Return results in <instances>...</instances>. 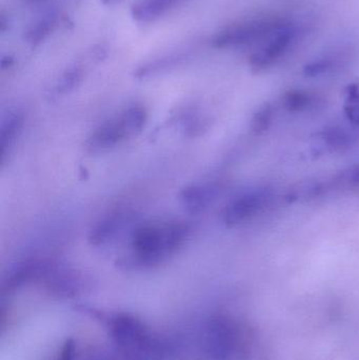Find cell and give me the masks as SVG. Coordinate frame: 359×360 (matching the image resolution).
Masks as SVG:
<instances>
[{"label":"cell","instance_id":"cell-1","mask_svg":"<svg viewBox=\"0 0 359 360\" xmlns=\"http://www.w3.org/2000/svg\"><path fill=\"white\" fill-rule=\"evenodd\" d=\"M86 312L105 328L118 360H175L183 351L181 340L159 333L133 313Z\"/></svg>","mask_w":359,"mask_h":360},{"label":"cell","instance_id":"cell-2","mask_svg":"<svg viewBox=\"0 0 359 360\" xmlns=\"http://www.w3.org/2000/svg\"><path fill=\"white\" fill-rule=\"evenodd\" d=\"M189 234V226L183 222L143 224L133 232L131 253L122 264L130 269L155 268L174 255Z\"/></svg>","mask_w":359,"mask_h":360},{"label":"cell","instance_id":"cell-3","mask_svg":"<svg viewBox=\"0 0 359 360\" xmlns=\"http://www.w3.org/2000/svg\"><path fill=\"white\" fill-rule=\"evenodd\" d=\"M240 332L233 319L212 315L194 332V350L204 360H229L240 347Z\"/></svg>","mask_w":359,"mask_h":360},{"label":"cell","instance_id":"cell-4","mask_svg":"<svg viewBox=\"0 0 359 360\" xmlns=\"http://www.w3.org/2000/svg\"><path fill=\"white\" fill-rule=\"evenodd\" d=\"M148 120L147 110L141 105H132L119 115L110 118L93 131L86 141L92 152L105 151L141 132Z\"/></svg>","mask_w":359,"mask_h":360},{"label":"cell","instance_id":"cell-5","mask_svg":"<svg viewBox=\"0 0 359 360\" xmlns=\"http://www.w3.org/2000/svg\"><path fill=\"white\" fill-rule=\"evenodd\" d=\"M287 21L286 19L278 17H259L240 21L219 31L213 37L212 44L219 49L237 48L257 44L263 41Z\"/></svg>","mask_w":359,"mask_h":360},{"label":"cell","instance_id":"cell-6","mask_svg":"<svg viewBox=\"0 0 359 360\" xmlns=\"http://www.w3.org/2000/svg\"><path fill=\"white\" fill-rule=\"evenodd\" d=\"M297 36L299 27L287 21L261 42L259 48L251 56V65L257 70L266 69L273 65L292 48Z\"/></svg>","mask_w":359,"mask_h":360},{"label":"cell","instance_id":"cell-7","mask_svg":"<svg viewBox=\"0 0 359 360\" xmlns=\"http://www.w3.org/2000/svg\"><path fill=\"white\" fill-rule=\"evenodd\" d=\"M263 203L261 193L248 192L235 197L223 209V224L230 228L244 224L261 211Z\"/></svg>","mask_w":359,"mask_h":360},{"label":"cell","instance_id":"cell-8","mask_svg":"<svg viewBox=\"0 0 359 360\" xmlns=\"http://www.w3.org/2000/svg\"><path fill=\"white\" fill-rule=\"evenodd\" d=\"M183 0H139L133 6L132 15L136 20L150 22L164 16Z\"/></svg>","mask_w":359,"mask_h":360},{"label":"cell","instance_id":"cell-9","mask_svg":"<svg viewBox=\"0 0 359 360\" xmlns=\"http://www.w3.org/2000/svg\"><path fill=\"white\" fill-rule=\"evenodd\" d=\"M214 197V188L207 184H192L181 193V201L191 213H200L209 207Z\"/></svg>","mask_w":359,"mask_h":360},{"label":"cell","instance_id":"cell-10","mask_svg":"<svg viewBox=\"0 0 359 360\" xmlns=\"http://www.w3.org/2000/svg\"><path fill=\"white\" fill-rule=\"evenodd\" d=\"M122 224H124V217L122 214L109 216L93 226L89 234V241L93 245H103L117 234Z\"/></svg>","mask_w":359,"mask_h":360},{"label":"cell","instance_id":"cell-11","mask_svg":"<svg viewBox=\"0 0 359 360\" xmlns=\"http://www.w3.org/2000/svg\"><path fill=\"white\" fill-rule=\"evenodd\" d=\"M23 118L21 114H13L4 122L1 131V160L4 162L6 156L10 152L11 148L14 145L18 137L19 132L22 127Z\"/></svg>","mask_w":359,"mask_h":360},{"label":"cell","instance_id":"cell-12","mask_svg":"<svg viewBox=\"0 0 359 360\" xmlns=\"http://www.w3.org/2000/svg\"><path fill=\"white\" fill-rule=\"evenodd\" d=\"M282 103L287 111L296 113L306 111L308 108L311 107L313 98L309 93L293 90L289 91L282 96Z\"/></svg>","mask_w":359,"mask_h":360},{"label":"cell","instance_id":"cell-13","mask_svg":"<svg viewBox=\"0 0 359 360\" xmlns=\"http://www.w3.org/2000/svg\"><path fill=\"white\" fill-rule=\"evenodd\" d=\"M56 22L57 17L54 14L46 15L30 30L27 40L32 44H39L54 30Z\"/></svg>","mask_w":359,"mask_h":360},{"label":"cell","instance_id":"cell-14","mask_svg":"<svg viewBox=\"0 0 359 360\" xmlns=\"http://www.w3.org/2000/svg\"><path fill=\"white\" fill-rule=\"evenodd\" d=\"M344 109L348 120L359 126V84H352L348 86Z\"/></svg>","mask_w":359,"mask_h":360},{"label":"cell","instance_id":"cell-15","mask_svg":"<svg viewBox=\"0 0 359 360\" xmlns=\"http://www.w3.org/2000/svg\"><path fill=\"white\" fill-rule=\"evenodd\" d=\"M273 120V107L266 103L257 110L252 120V131L255 134H263L270 128Z\"/></svg>","mask_w":359,"mask_h":360},{"label":"cell","instance_id":"cell-16","mask_svg":"<svg viewBox=\"0 0 359 360\" xmlns=\"http://www.w3.org/2000/svg\"><path fill=\"white\" fill-rule=\"evenodd\" d=\"M86 351L75 340H67L52 360H86Z\"/></svg>","mask_w":359,"mask_h":360},{"label":"cell","instance_id":"cell-17","mask_svg":"<svg viewBox=\"0 0 359 360\" xmlns=\"http://www.w3.org/2000/svg\"><path fill=\"white\" fill-rule=\"evenodd\" d=\"M322 192V186L318 181H306L297 184L296 188L291 192V198L301 200V199H311L320 196Z\"/></svg>","mask_w":359,"mask_h":360},{"label":"cell","instance_id":"cell-18","mask_svg":"<svg viewBox=\"0 0 359 360\" xmlns=\"http://www.w3.org/2000/svg\"><path fill=\"white\" fill-rule=\"evenodd\" d=\"M335 186L341 190H359V166L351 167L343 171L334 181Z\"/></svg>","mask_w":359,"mask_h":360},{"label":"cell","instance_id":"cell-19","mask_svg":"<svg viewBox=\"0 0 359 360\" xmlns=\"http://www.w3.org/2000/svg\"><path fill=\"white\" fill-rule=\"evenodd\" d=\"M325 143L333 151H341L350 145L349 136L339 129L332 128L324 133Z\"/></svg>","mask_w":359,"mask_h":360},{"label":"cell","instance_id":"cell-20","mask_svg":"<svg viewBox=\"0 0 359 360\" xmlns=\"http://www.w3.org/2000/svg\"><path fill=\"white\" fill-rule=\"evenodd\" d=\"M81 78V71L79 69H72L61 78L59 86H57V93H67L79 82Z\"/></svg>","mask_w":359,"mask_h":360},{"label":"cell","instance_id":"cell-21","mask_svg":"<svg viewBox=\"0 0 359 360\" xmlns=\"http://www.w3.org/2000/svg\"><path fill=\"white\" fill-rule=\"evenodd\" d=\"M86 360H113L103 351H86Z\"/></svg>","mask_w":359,"mask_h":360},{"label":"cell","instance_id":"cell-22","mask_svg":"<svg viewBox=\"0 0 359 360\" xmlns=\"http://www.w3.org/2000/svg\"><path fill=\"white\" fill-rule=\"evenodd\" d=\"M105 4H115L117 2L122 1V0H103Z\"/></svg>","mask_w":359,"mask_h":360}]
</instances>
